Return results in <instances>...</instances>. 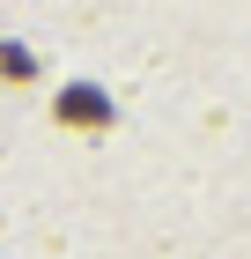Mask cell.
Masks as SVG:
<instances>
[{
    "label": "cell",
    "mask_w": 251,
    "mask_h": 259,
    "mask_svg": "<svg viewBox=\"0 0 251 259\" xmlns=\"http://www.w3.org/2000/svg\"><path fill=\"white\" fill-rule=\"evenodd\" d=\"M59 119L67 126H111V97L89 89V81H74V89H59Z\"/></svg>",
    "instance_id": "obj_1"
},
{
    "label": "cell",
    "mask_w": 251,
    "mask_h": 259,
    "mask_svg": "<svg viewBox=\"0 0 251 259\" xmlns=\"http://www.w3.org/2000/svg\"><path fill=\"white\" fill-rule=\"evenodd\" d=\"M0 74H15V81H30V74H37V60H30V52H15V45H0Z\"/></svg>",
    "instance_id": "obj_2"
}]
</instances>
